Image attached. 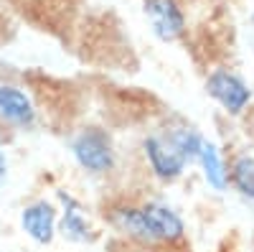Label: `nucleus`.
I'll return each instance as SVG.
<instances>
[{
  "label": "nucleus",
  "instance_id": "nucleus-10",
  "mask_svg": "<svg viewBox=\"0 0 254 252\" xmlns=\"http://www.w3.org/2000/svg\"><path fill=\"white\" fill-rule=\"evenodd\" d=\"M229 181L244 199L254 201V156H239L231 163Z\"/></svg>",
  "mask_w": 254,
  "mask_h": 252
},
{
  "label": "nucleus",
  "instance_id": "nucleus-8",
  "mask_svg": "<svg viewBox=\"0 0 254 252\" xmlns=\"http://www.w3.org/2000/svg\"><path fill=\"white\" fill-rule=\"evenodd\" d=\"M59 199H61V214H59V224H56V232L69 240V242H89L92 240V224L84 214V206L81 201H76L74 196L59 191Z\"/></svg>",
  "mask_w": 254,
  "mask_h": 252
},
{
  "label": "nucleus",
  "instance_id": "nucleus-12",
  "mask_svg": "<svg viewBox=\"0 0 254 252\" xmlns=\"http://www.w3.org/2000/svg\"><path fill=\"white\" fill-rule=\"evenodd\" d=\"M5 178H8V156L0 151V186L5 183Z\"/></svg>",
  "mask_w": 254,
  "mask_h": 252
},
{
  "label": "nucleus",
  "instance_id": "nucleus-2",
  "mask_svg": "<svg viewBox=\"0 0 254 252\" xmlns=\"http://www.w3.org/2000/svg\"><path fill=\"white\" fill-rule=\"evenodd\" d=\"M142 153H145V161L150 166L153 176L165 181V183L181 178L186 166H188L183 153L176 148L168 135H147L142 140Z\"/></svg>",
  "mask_w": 254,
  "mask_h": 252
},
{
  "label": "nucleus",
  "instance_id": "nucleus-9",
  "mask_svg": "<svg viewBox=\"0 0 254 252\" xmlns=\"http://www.w3.org/2000/svg\"><path fill=\"white\" fill-rule=\"evenodd\" d=\"M203 168V178L211 188H216V191H224L229 186V171L224 166V158H221V151L216 148L211 140L203 138L201 143V151H198V158H196Z\"/></svg>",
  "mask_w": 254,
  "mask_h": 252
},
{
  "label": "nucleus",
  "instance_id": "nucleus-13",
  "mask_svg": "<svg viewBox=\"0 0 254 252\" xmlns=\"http://www.w3.org/2000/svg\"><path fill=\"white\" fill-rule=\"evenodd\" d=\"M5 140V133H3V125H0V143H3Z\"/></svg>",
  "mask_w": 254,
  "mask_h": 252
},
{
  "label": "nucleus",
  "instance_id": "nucleus-7",
  "mask_svg": "<svg viewBox=\"0 0 254 252\" xmlns=\"http://www.w3.org/2000/svg\"><path fill=\"white\" fill-rule=\"evenodd\" d=\"M56 224H59V212L46 199H38V201L23 206V212H20V227H23V232L38 245H51L54 242Z\"/></svg>",
  "mask_w": 254,
  "mask_h": 252
},
{
  "label": "nucleus",
  "instance_id": "nucleus-6",
  "mask_svg": "<svg viewBox=\"0 0 254 252\" xmlns=\"http://www.w3.org/2000/svg\"><path fill=\"white\" fill-rule=\"evenodd\" d=\"M36 107L31 97L15 87V84H5L0 82V120L10 128H18V130H31L36 125Z\"/></svg>",
  "mask_w": 254,
  "mask_h": 252
},
{
  "label": "nucleus",
  "instance_id": "nucleus-11",
  "mask_svg": "<svg viewBox=\"0 0 254 252\" xmlns=\"http://www.w3.org/2000/svg\"><path fill=\"white\" fill-rule=\"evenodd\" d=\"M168 138L173 140V145L183 153V158L188 163H193L198 158V151H201V143H203V135H198L193 128H176L168 133Z\"/></svg>",
  "mask_w": 254,
  "mask_h": 252
},
{
  "label": "nucleus",
  "instance_id": "nucleus-1",
  "mask_svg": "<svg viewBox=\"0 0 254 252\" xmlns=\"http://www.w3.org/2000/svg\"><path fill=\"white\" fill-rule=\"evenodd\" d=\"M74 161L92 176L110 173L115 168V145L102 128H84L71 138Z\"/></svg>",
  "mask_w": 254,
  "mask_h": 252
},
{
  "label": "nucleus",
  "instance_id": "nucleus-5",
  "mask_svg": "<svg viewBox=\"0 0 254 252\" xmlns=\"http://www.w3.org/2000/svg\"><path fill=\"white\" fill-rule=\"evenodd\" d=\"M206 92L231 115H242L244 107L249 104V99H252V92H249L247 84L237 74H231L226 69H216L206 79Z\"/></svg>",
  "mask_w": 254,
  "mask_h": 252
},
{
  "label": "nucleus",
  "instance_id": "nucleus-3",
  "mask_svg": "<svg viewBox=\"0 0 254 252\" xmlns=\"http://www.w3.org/2000/svg\"><path fill=\"white\" fill-rule=\"evenodd\" d=\"M140 214L147 229L150 245H171L183 240L186 224L181 219V214L173 206H168L165 201H145L140 204Z\"/></svg>",
  "mask_w": 254,
  "mask_h": 252
},
{
  "label": "nucleus",
  "instance_id": "nucleus-4",
  "mask_svg": "<svg viewBox=\"0 0 254 252\" xmlns=\"http://www.w3.org/2000/svg\"><path fill=\"white\" fill-rule=\"evenodd\" d=\"M145 18L163 44H173L186 33V13L181 0H142Z\"/></svg>",
  "mask_w": 254,
  "mask_h": 252
}]
</instances>
